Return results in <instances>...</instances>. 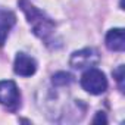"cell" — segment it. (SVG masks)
<instances>
[{"label": "cell", "instance_id": "6", "mask_svg": "<svg viewBox=\"0 0 125 125\" xmlns=\"http://www.w3.org/2000/svg\"><path fill=\"white\" fill-rule=\"evenodd\" d=\"M16 22V15L5 8H0V47H3L10 30Z\"/></svg>", "mask_w": 125, "mask_h": 125}, {"label": "cell", "instance_id": "7", "mask_svg": "<svg viewBox=\"0 0 125 125\" xmlns=\"http://www.w3.org/2000/svg\"><path fill=\"white\" fill-rule=\"evenodd\" d=\"M106 47L112 52H124L125 49V32L122 28H112L107 31L104 38Z\"/></svg>", "mask_w": 125, "mask_h": 125}, {"label": "cell", "instance_id": "5", "mask_svg": "<svg viewBox=\"0 0 125 125\" xmlns=\"http://www.w3.org/2000/svg\"><path fill=\"white\" fill-rule=\"evenodd\" d=\"M13 71L19 77H31L37 71V62L27 53H18L13 62Z\"/></svg>", "mask_w": 125, "mask_h": 125}, {"label": "cell", "instance_id": "4", "mask_svg": "<svg viewBox=\"0 0 125 125\" xmlns=\"http://www.w3.org/2000/svg\"><path fill=\"white\" fill-rule=\"evenodd\" d=\"M0 104L5 107L15 110L21 104V93L18 85L10 80L0 81Z\"/></svg>", "mask_w": 125, "mask_h": 125}, {"label": "cell", "instance_id": "9", "mask_svg": "<svg viewBox=\"0 0 125 125\" xmlns=\"http://www.w3.org/2000/svg\"><path fill=\"white\" fill-rule=\"evenodd\" d=\"M113 77L121 88V91H124V65H119L115 71H113Z\"/></svg>", "mask_w": 125, "mask_h": 125}, {"label": "cell", "instance_id": "3", "mask_svg": "<svg viewBox=\"0 0 125 125\" xmlns=\"http://www.w3.org/2000/svg\"><path fill=\"white\" fill-rule=\"evenodd\" d=\"M99 60H100V56H99L97 50L91 49V47H85V49L77 50L71 54L69 65L74 69H88V68L96 66L99 63Z\"/></svg>", "mask_w": 125, "mask_h": 125}, {"label": "cell", "instance_id": "10", "mask_svg": "<svg viewBox=\"0 0 125 125\" xmlns=\"http://www.w3.org/2000/svg\"><path fill=\"white\" fill-rule=\"evenodd\" d=\"M93 122H94V124H99V122L106 124V122H107V119H106V116H104V113H103V112H97V113H96V118L93 119Z\"/></svg>", "mask_w": 125, "mask_h": 125}, {"label": "cell", "instance_id": "1", "mask_svg": "<svg viewBox=\"0 0 125 125\" xmlns=\"http://www.w3.org/2000/svg\"><path fill=\"white\" fill-rule=\"evenodd\" d=\"M21 10L24 12L25 18H27V22L30 24L32 32L44 40L47 44L50 43V38L54 32V28H56V24L52 18H49L43 10H40L38 8H35L30 0H19L18 2Z\"/></svg>", "mask_w": 125, "mask_h": 125}, {"label": "cell", "instance_id": "8", "mask_svg": "<svg viewBox=\"0 0 125 125\" xmlns=\"http://www.w3.org/2000/svg\"><path fill=\"white\" fill-rule=\"evenodd\" d=\"M72 81H74V80H72V75H71V74H66V72H57V74H54L53 78H52V83H53V85H56V87L69 85Z\"/></svg>", "mask_w": 125, "mask_h": 125}, {"label": "cell", "instance_id": "2", "mask_svg": "<svg viewBox=\"0 0 125 125\" xmlns=\"http://www.w3.org/2000/svg\"><path fill=\"white\" fill-rule=\"evenodd\" d=\"M81 87L94 96H99L107 90V78L97 68H88L81 77Z\"/></svg>", "mask_w": 125, "mask_h": 125}]
</instances>
